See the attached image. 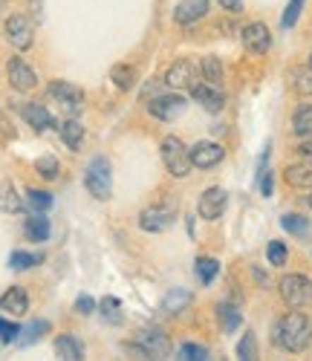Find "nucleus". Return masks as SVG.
Listing matches in <instances>:
<instances>
[{"instance_id": "obj_1", "label": "nucleus", "mask_w": 312, "mask_h": 361, "mask_svg": "<svg viewBox=\"0 0 312 361\" xmlns=\"http://www.w3.org/2000/svg\"><path fill=\"white\" fill-rule=\"evenodd\" d=\"M275 347H284L287 353H304L312 341V324L304 312H289L272 326Z\"/></svg>"}, {"instance_id": "obj_2", "label": "nucleus", "mask_w": 312, "mask_h": 361, "mask_svg": "<svg viewBox=\"0 0 312 361\" xmlns=\"http://www.w3.org/2000/svg\"><path fill=\"white\" fill-rule=\"evenodd\" d=\"M84 185H87V191L96 200H107L110 197V191H113V171H110V162L104 157H96L87 165Z\"/></svg>"}, {"instance_id": "obj_3", "label": "nucleus", "mask_w": 312, "mask_h": 361, "mask_svg": "<svg viewBox=\"0 0 312 361\" xmlns=\"http://www.w3.org/2000/svg\"><path fill=\"white\" fill-rule=\"evenodd\" d=\"M162 162H165L168 173L176 176V179L188 176V171L194 168L191 157H188V147H185L182 139H176V136H165L162 139Z\"/></svg>"}, {"instance_id": "obj_4", "label": "nucleus", "mask_w": 312, "mask_h": 361, "mask_svg": "<svg viewBox=\"0 0 312 361\" xmlns=\"http://www.w3.org/2000/svg\"><path fill=\"white\" fill-rule=\"evenodd\" d=\"M280 289V298H284V304L292 307V310H301L306 300L312 298V283L304 278V275H284L277 283Z\"/></svg>"}, {"instance_id": "obj_5", "label": "nucleus", "mask_w": 312, "mask_h": 361, "mask_svg": "<svg viewBox=\"0 0 312 361\" xmlns=\"http://www.w3.org/2000/svg\"><path fill=\"white\" fill-rule=\"evenodd\" d=\"M185 107H188V102H185V96H179V93L156 96V99H153V102L148 104L150 116L162 118V122H174V118H179V116L185 113Z\"/></svg>"}, {"instance_id": "obj_6", "label": "nucleus", "mask_w": 312, "mask_h": 361, "mask_svg": "<svg viewBox=\"0 0 312 361\" xmlns=\"http://www.w3.org/2000/svg\"><path fill=\"white\" fill-rule=\"evenodd\" d=\"M243 47H246V52H252V55H266L269 52V47H272V32H269V26L266 23H248V26H243Z\"/></svg>"}, {"instance_id": "obj_7", "label": "nucleus", "mask_w": 312, "mask_h": 361, "mask_svg": "<svg viewBox=\"0 0 312 361\" xmlns=\"http://www.w3.org/2000/svg\"><path fill=\"white\" fill-rule=\"evenodd\" d=\"M49 96L64 107L67 113H81V107H84V93L78 87H73V84H67V81H52L49 84Z\"/></svg>"}, {"instance_id": "obj_8", "label": "nucleus", "mask_w": 312, "mask_h": 361, "mask_svg": "<svg viewBox=\"0 0 312 361\" xmlns=\"http://www.w3.org/2000/svg\"><path fill=\"white\" fill-rule=\"evenodd\" d=\"M226 202H229L226 191L214 185V188H205V191H203V197H200V202H197V212H200L203 220H220L223 212H226Z\"/></svg>"}, {"instance_id": "obj_9", "label": "nucleus", "mask_w": 312, "mask_h": 361, "mask_svg": "<svg viewBox=\"0 0 312 361\" xmlns=\"http://www.w3.org/2000/svg\"><path fill=\"white\" fill-rule=\"evenodd\" d=\"M188 157H191V165L194 168H214V165H220L223 157H226V150L223 145H217V142H197L191 150H188Z\"/></svg>"}, {"instance_id": "obj_10", "label": "nucleus", "mask_w": 312, "mask_h": 361, "mask_svg": "<svg viewBox=\"0 0 312 361\" xmlns=\"http://www.w3.org/2000/svg\"><path fill=\"white\" fill-rule=\"evenodd\" d=\"M32 23H29V18H23V15H12L9 20H6V38H9V44L12 47H18V49H29L32 47Z\"/></svg>"}, {"instance_id": "obj_11", "label": "nucleus", "mask_w": 312, "mask_h": 361, "mask_svg": "<svg viewBox=\"0 0 312 361\" xmlns=\"http://www.w3.org/2000/svg\"><path fill=\"white\" fill-rule=\"evenodd\" d=\"M6 73H9V84L15 90H20V93H29V90L38 84V75L32 73V67H29L23 58H12V61L6 64Z\"/></svg>"}, {"instance_id": "obj_12", "label": "nucleus", "mask_w": 312, "mask_h": 361, "mask_svg": "<svg viewBox=\"0 0 312 361\" xmlns=\"http://www.w3.org/2000/svg\"><path fill=\"white\" fill-rule=\"evenodd\" d=\"M191 96H194V102L197 104H203L208 113H220L223 110V104H226V96H223V90L217 87V84H194L191 87Z\"/></svg>"}, {"instance_id": "obj_13", "label": "nucleus", "mask_w": 312, "mask_h": 361, "mask_svg": "<svg viewBox=\"0 0 312 361\" xmlns=\"http://www.w3.org/2000/svg\"><path fill=\"white\" fill-rule=\"evenodd\" d=\"M208 9H211L208 0H179L174 6V20L182 26H191V23L203 20L208 15Z\"/></svg>"}, {"instance_id": "obj_14", "label": "nucleus", "mask_w": 312, "mask_h": 361, "mask_svg": "<svg viewBox=\"0 0 312 361\" xmlns=\"http://www.w3.org/2000/svg\"><path fill=\"white\" fill-rule=\"evenodd\" d=\"M171 220H174V212H171V208H165V205L145 208V212L139 214V226H142V231H150V234L165 231V228L171 226Z\"/></svg>"}, {"instance_id": "obj_15", "label": "nucleus", "mask_w": 312, "mask_h": 361, "mask_svg": "<svg viewBox=\"0 0 312 361\" xmlns=\"http://www.w3.org/2000/svg\"><path fill=\"white\" fill-rule=\"evenodd\" d=\"M139 344L145 347V353H148L150 358H165V355L171 353V341H168V336L162 333V329H156V326L142 329Z\"/></svg>"}, {"instance_id": "obj_16", "label": "nucleus", "mask_w": 312, "mask_h": 361, "mask_svg": "<svg viewBox=\"0 0 312 361\" xmlns=\"http://www.w3.org/2000/svg\"><path fill=\"white\" fill-rule=\"evenodd\" d=\"M20 116L26 118V125H29V128H35L38 133H44V130H49V128L55 125V122H52V116H49V110H47L44 104H38V102L23 104Z\"/></svg>"}, {"instance_id": "obj_17", "label": "nucleus", "mask_w": 312, "mask_h": 361, "mask_svg": "<svg viewBox=\"0 0 312 361\" xmlns=\"http://www.w3.org/2000/svg\"><path fill=\"white\" fill-rule=\"evenodd\" d=\"M165 84L168 87H176V90H191L197 84V75H194V67L188 61H176L168 73H165Z\"/></svg>"}, {"instance_id": "obj_18", "label": "nucleus", "mask_w": 312, "mask_h": 361, "mask_svg": "<svg viewBox=\"0 0 312 361\" xmlns=\"http://www.w3.org/2000/svg\"><path fill=\"white\" fill-rule=\"evenodd\" d=\"M29 310V295H26V289H20V286H12V289H6V295L0 298V312H6V315H23Z\"/></svg>"}, {"instance_id": "obj_19", "label": "nucleus", "mask_w": 312, "mask_h": 361, "mask_svg": "<svg viewBox=\"0 0 312 361\" xmlns=\"http://www.w3.org/2000/svg\"><path fill=\"white\" fill-rule=\"evenodd\" d=\"M23 231H26V237L32 240V243H44V240L49 237V231H52V226H49V220L44 217V212H35L32 217L26 220Z\"/></svg>"}, {"instance_id": "obj_20", "label": "nucleus", "mask_w": 312, "mask_h": 361, "mask_svg": "<svg viewBox=\"0 0 312 361\" xmlns=\"http://www.w3.org/2000/svg\"><path fill=\"white\" fill-rule=\"evenodd\" d=\"M58 133H61V139H64V145L70 150H81V145H84V128H81V122H76V118H67V122H61Z\"/></svg>"}, {"instance_id": "obj_21", "label": "nucleus", "mask_w": 312, "mask_h": 361, "mask_svg": "<svg viewBox=\"0 0 312 361\" xmlns=\"http://www.w3.org/2000/svg\"><path fill=\"white\" fill-rule=\"evenodd\" d=\"M287 176V183L292 188H312V165L309 162H301V165H289L284 171Z\"/></svg>"}, {"instance_id": "obj_22", "label": "nucleus", "mask_w": 312, "mask_h": 361, "mask_svg": "<svg viewBox=\"0 0 312 361\" xmlns=\"http://www.w3.org/2000/svg\"><path fill=\"white\" fill-rule=\"evenodd\" d=\"M188 304H191V292H188V289H171V292L165 295V300H162V312L176 315V312H182Z\"/></svg>"}, {"instance_id": "obj_23", "label": "nucleus", "mask_w": 312, "mask_h": 361, "mask_svg": "<svg viewBox=\"0 0 312 361\" xmlns=\"http://www.w3.org/2000/svg\"><path fill=\"white\" fill-rule=\"evenodd\" d=\"M292 130L295 136H312V104H301L295 113H292Z\"/></svg>"}, {"instance_id": "obj_24", "label": "nucleus", "mask_w": 312, "mask_h": 361, "mask_svg": "<svg viewBox=\"0 0 312 361\" xmlns=\"http://www.w3.org/2000/svg\"><path fill=\"white\" fill-rule=\"evenodd\" d=\"M55 353H58L61 358H67V361H78V358L84 355L81 341H76L73 336H61V338H55Z\"/></svg>"}, {"instance_id": "obj_25", "label": "nucleus", "mask_w": 312, "mask_h": 361, "mask_svg": "<svg viewBox=\"0 0 312 361\" xmlns=\"http://www.w3.org/2000/svg\"><path fill=\"white\" fill-rule=\"evenodd\" d=\"M0 208H4L6 214H18L20 208H23V200L18 197V191H15L12 183H4V185H0Z\"/></svg>"}, {"instance_id": "obj_26", "label": "nucleus", "mask_w": 312, "mask_h": 361, "mask_svg": "<svg viewBox=\"0 0 312 361\" xmlns=\"http://www.w3.org/2000/svg\"><path fill=\"white\" fill-rule=\"evenodd\" d=\"M217 318H220V326L226 329V333H234V329L240 326V321H243V315L232 304H220V307H217Z\"/></svg>"}, {"instance_id": "obj_27", "label": "nucleus", "mask_w": 312, "mask_h": 361, "mask_svg": "<svg viewBox=\"0 0 312 361\" xmlns=\"http://www.w3.org/2000/svg\"><path fill=\"white\" fill-rule=\"evenodd\" d=\"M110 78L116 81L119 90H133V84H136V70L128 67V64H116V67L110 70Z\"/></svg>"}, {"instance_id": "obj_28", "label": "nucleus", "mask_w": 312, "mask_h": 361, "mask_svg": "<svg viewBox=\"0 0 312 361\" xmlns=\"http://www.w3.org/2000/svg\"><path fill=\"white\" fill-rule=\"evenodd\" d=\"M203 78L208 84L220 87V81H223V64H220V58H217V55H205L203 58Z\"/></svg>"}, {"instance_id": "obj_29", "label": "nucleus", "mask_w": 312, "mask_h": 361, "mask_svg": "<svg viewBox=\"0 0 312 361\" xmlns=\"http://www.w3.org/2000/svg\"><path fill=\"white\" fill-rule=\"evenodd\" d=\"M26 202L32 212H49L52 208V194L49 191H38V188H29L26 191Z\"/></svg>"}, {"instance_id": "obj_30", "label": "nucleus", "mask_w": 312, "mask_h": 361, "mask_svg": "<svg viewBox=\"0 0 312 361\" xmlns=\"http://www.w3.org/2000/svg\"><path fill=\"white\" fill-rule=\"evenodd\" d=\"M49 329V324L47 321H32L26 329H20V336L23 338H18V347H29V344H35L38 338H41V333H47Z\"/></svg>"}, {"instance_id": "obj_31", "label": "nucleus", "mask_w": 312, "mask_h": 361, "mask_svg": "<svg viewBox=\"0 0 312 361\" xmlns=\"http://www.w3.org/2000/svg\"><path fill=\"white\" fill-rule=\"evenodd\" d=\"M217 275H220V263L214 257H197V278L203 283H211Z\"/></svg>"}, {"instance_id": "obj_32", "label": "nucleus", "mask_w": 312, "mask_h": 361, "mask_svg": "<svg viewBox=\"0 0 312 361\" xmlns=\"http://www.w3.org/2000/svg\"><path fill=\"white\" fill-rule=\"evenodd\" d=\"M280 226H284L289 234H295V237L309 234V220L301 217V214H284V217H280Z\"/></svg>"}, {"instance_id": "obj_33", "label": "nucleus", "mask_w": 312, "mask_h": 361, "mask_svg": "<svg viewBox=\"0 0 312 361\" xmlns=\"http://www.w3.org/2000/svg\"><path fill=\"white\" fill-rule=\"evenodd\" d=\"M292 84L301 96H312V67H298L292 73Z\"/></svg>"}, {"instance_id": "obj_34", "label": "nucleus", "mask_w": 312, "mask_h": 361, "mask_svg": "<svg viewBox=\"0 0 312 361\" xmlns=\"http://www.w3.org/2000/svg\"><path fill=\"white\" fill-rule=\"evenodd\" d=\"M237 358H243V361L258 358V338H255L252 329H248V333L240 338V344H237Z\"/></svg>"}, {"instance_id": "obj_35", "label": "nucleus", "mask_w": 312, "mask_h": 361, "mask_svg": "<svg viewBox=\"0 0 312 361\" xmlns=\"http://www.w3.org/2000/svg\"><path fill=\"white\" fill-rule=\"evenodd\" d=\"M44 260V255H29V252H12V257H9V266L12 269H18V272H23V269H32V266H38Z\"/></svg>"}, {"instance_id": "obj_36", "label": "nucleus", "mask_w": 312, "mask_h": 361, "mask_svg": "<svg viewBox=\"0 0 312 361\" xmlns=\"http://www.w3.org/2000/svg\"><path fill=\"white\" fill-rule=\"evenodd\" d=\"M304 4H306V0H289V6H287V12H284V18H280V26H284V29H292L295 20H298L301 12H304Z\"/></svg>"}, {"instance_id": "obj_37", "label": "nucleus", "mask_w": 312, "mask_h": 361, "mask_svg": "<svg viewBox=\"0 0 312 361\" xmlns=\"http://www.w3.org/2000/svg\"><path fill=\"white\" fill-rule=\"evenodd\" d=\"M266 257L272 266H284L287 263V246L280 243V240H272V243L266 246Z\"/></svg>"}, {"instance_id": "obj_38", "label": "nucleus", "mask_w": 312, "mask_h": 361, "mask_svg": "<svg viewBox=\"0 0 312 361\" xmlns=\"http://www.w3.org/2000/svg\"><path fill=\"white\" fill-rule=\"evenodd\" d=\"M179 358L203 361V358H208V350H205L203 344H182V347H179Z\"/></svg>"}, {"instance_id": "obj_39", "label": "nucleus", "mask_w": 312, "mask_h": 361, "mask_svg": "<svg viewBox=\"0 0 312 361\" xmlns=\"http://www.w3.org/2000/svg\"><path fill=\"white\" fill-rule=\"evenodd\" d=\"M35 168H38V173H41L44 179H55V176H58V159H52V157H41V159L35 162Z\"/></svg>"}, {"instance_id": "obj_40", "label": "nucleus", "mask_w": 312, "mask_h": 361, "mask_svg": "<svg viewBox=\"0 0 312 361\" xmlns=\"http://www.w3.org/2000/svg\"><path fill=\"white\" fill-rule=\"evenodd\" d=\"M102 315L113 324H121V312H119V300L116 298H104L102 300Z\"/></svg>"}, {"instance_id": "obj_41", "label": "nucleus", "mask_w": 312, "mask_h": 361, "mask_svg": "<svg viewBox=\"0 0 312 361\" xmlns=\"http://www.w3.org/2000/svg\"><path fill=\"white\" fill-rule=\"evenodd\" d=\"M18 336H20V326L0 318V341H4V344H12Z\"/></svg>"}, {"instance_id": "obj_42", "label": "nucleus", "mask_w": 312, "mask_h": 361, "mask_svg": "<svg viewBox=\"0 0 312 361\" xmlns=\"http://www.w3.org/2000/svg\"><path fill=\"white\" fill-rule=\"evenodd\" d=\"M258 185H260V194H263V197H272V191H275V176H272L269 168L258 171Z\"/></svg>"}, {"instance_id": "obj_43", "label": "nucleus", "mask_w": 312, "mask_h": 361, "mask_svg": "<svg viewBox=\"0 0 312 361\" xmlns=\"http://www.w3.org/2000/svg\"><path fill=\"white\" fill-rule=\"evenodd\" d=\"M92 310H96V300H92L90 295H81V298L76 300V312H78V315H90Z\"/></svg>"}, {"instance_id": "obj_44", "label": "nucleus", "mask_w": 312, "mask_h": 361, "mask_svg": "<svg viewBox=\"0 0 312 361\" xmlns=\"http://www.w3.org/2000/svg\"><path fill=\"white\" fill-rule=\"evenodd\" d=\"M298 154H301V159H304V162H309V165H312V136H306V139L298 145Z\"/></svg>"}, {"instance_id": "obj_45", "label": "nucleus", "mask_w": 312, "mask_h": 361, "mask_svg": "<svg viewBox=\"0 0 312 361\" xmlns=\"http://www.w3.org/2000/svg\"><path fill=\"white\" fill-rule=\"evenodd\" d=\"M220 6L226 12H232V15H240L243 12V0H220Z\"/></svg>"}, {"instance_id": "obj_46", "label": "nucleus", "mask_w": 312, "mask_h": 361, "mask_svg": "<svg viewBox=\"0 0 312 361\" xmlns=\"http://www.w3.org/2000/svg\"><path fill=\"white\" fill-rule=\"evenodd\" d=\"M0 133H4V136H15V130H12V125L4 118V113H0Z\"/></svg>"}, {"instance_id": "obj_47", "label": "nucleus", "mask_w": 312, "mask_h": 361, "mask_svg": "<svg viewBox=\"0 0 312 361\" xmlns=\"http://www.w3.org/2000/svg\"><path fill=\"white\" fill-rule=\"evenodd\" d=\"M306 202H309V208H312V194H309V197H306Z\"/></svg>"}, {"instance_id": "obj_48", "label": "nucleus", "mask_w": 312, "mask_h": 361, "mask_svg": "<svg viewBox=\"0 0 312 361\" xmlns=\"http://www.w3.org/2000/svg\"><path fill=\"white\" fill-rule=\"evenodd\" d=\"M4 6H6V0H0V9H4Z\"/></svg>"}, {"instance_id": "obj_49", "label": "nucleus", "mask_w": 312, "mask_h": 361, "mask_svg": "<svg viewBox=\"0 0 312 361\" xmlns=\"http://www.w3.org/2000/svg\"><path fill=\"white\" fill-rule=\"evenodd\" d=\"M309 67H312V52H309Z\"/></svg>"}]
</instances>
